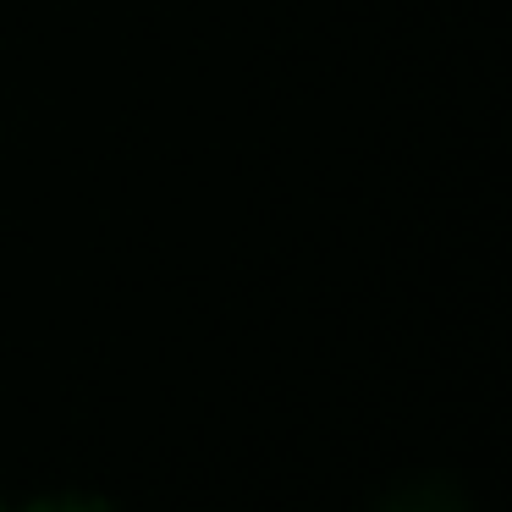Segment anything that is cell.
Here are the masks:
<instances>
[{
	"label": "cell",
	"instance_id": "obj_1",
	"mask_svg": "<svg viewBox=\"0 0 512 512\" xmlns=\"http://www.w3.org/2000/svg\"><path fill=\"white\" fill-rule=\"evenodd\" d=\"M375 512H468V501L452 479H413V485L391 490Z\"/></svg>",
	"mask_w": 512,
	"mask_h": 512
},
{
	"label": "cell",
	"instance_id": "obj_2",
	"mask_svg": "<svg viewBox=\"0 0 512 512\" xmlns=\"http://www.w3.org/2000/svg\"><path fill=\"white\" fill-rule=\"evenodd\" d=\"M28 512H116V507L100 496H50V501H34Z\"/></svg>",
	"mask_w": 512,
	"mask_h": 512
}]
</instances>
